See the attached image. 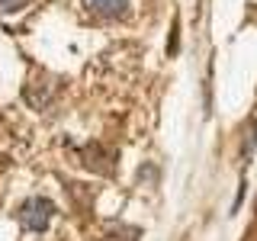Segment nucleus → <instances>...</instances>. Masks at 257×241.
Instances as JSON below:
<instances>
[{
	"instance_id": "1",
	"label": "nucleus",
	"mask_w": 257,
	"mask_h": 241,
	"mask_svg": "<svg viewBox=\"0 0 257 241\" xmlns=\"http://www.w3.org/2000/svg\"><path fill=\"white\" fill-rule=\"evenodd\" d=\"M55 215V203L45 196H29L26 203L20 206V225L26 231H45L48 222Z\"/></svg>"
},
{
	"instance_id": "2",
	"label": "nucleus",
	"mask_w": 257,
	"mask_h": 241,
	"mask_svg": "<svg viewBox=\"0 0 257 241\" xmlns=\"http://www.w3.org/2000/svg\"><path fill=\"white\" fill-rule=\"evenodd\" d=\"M87 7L100 20H125L128 16V0H87Z\"/></svg>"
},
{
	"instance_id": "3",
	"label": "nucleus",
	"mask_w": 257,
	"mask_h": 241,
	"mask_svg": "<svg viewBox=\"0 0 257 241\" xmlns=\"http://www.w3.org/2000/svg\"><path fill=\"white\" fill-rule=\"evenodd\" d=\"M84 164L90 167V171H100V174L112 171L109 164H103V148H100V145H87V148H84Z\"/></svg>"
},
{
	"instance_id": "4",
	"label": "nucleus",
	"mask_w": 257,
	"mask_h": 241,
	"mask_svg": "<svg viewBox=\"0 0 257 241\" xmlns=\"http://www.w3.org/2000/svg\"><path fill=\"white\" fill-rule=\"evenodd\" d=\"M26 4L29 0H0V13H20L26 10Z\"/></svg>"
},
{
	"instance_id": "5",
	"label": "nucleus",
	"mask_w": 257,
	"mask_h": 241,
	"mask_svg": "<svg viewBox=\"0 0 257 241\" xmlns=\"http://www.w3.org/2000/svg\"><path fill=\"white\" fill-rule=\"evenodd\" d=\"M254 145H257V123H251V139L244 142V155H251V151H254Z\"/></svg>"
}]
</instances>
